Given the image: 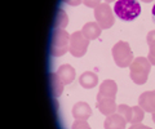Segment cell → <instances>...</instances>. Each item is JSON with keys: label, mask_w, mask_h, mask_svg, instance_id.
Listing matches in <instances>:
<instances>
[{"label": "cell", "mask_w": 155, "mask_h": 129, "mask_svg": "<svg viewBox=\"0 0 155 129\" xmlns=\"http://www.w3.org/2000/svg\"><path fill=\"white\" fill-rule=\"evenodd\" d=\"M114 12L120 20L132 21L137 18L141 13V7L137 0H116Z\"/></svg>", "instance_id": "cell-1"}, {"label": "cell", "mask_w": 155, "mask_h": 129, "mask_svg": "<svg viewBox=\"0 0 155 129\" xmlns=\"http://www.w3.org/2000/svg\"><path fill=\"white\" fill-rule=\"evenodd\" d=\"M151 63L145 57H138L130 63V79L136 84H145L147 82Z\"/></svg>", "instance_id": "cell-2"}, {"label": "cell", "mask_w": 155, "mask_h": 129, "mask_svg": "<svg viewBox=\"0 0 155 129\" xmlns=\"http://www.w3.org/2000/svg\"><path fill=\"white\" fill-rule=\"evenodd\" d=\"M113 57L119 67H128L133 62V53L129 48V44H127L125 41H118L114 45Z\"/></svg>", "instance_id": "cell-3"}, {"label": "cell", "mask_w": 155, "mask_h": 129, "mask_svg": "<svg viewBox=\"0 0 155 129\" xmlns=\"http://www.w3.org/2000/svg\"><path fill=\"white\" fill-rule=\"evenodd\" d=\"M94 17L101 28H109L114 25V14L107 3H102L94 8Z\"/></svg>", "instance_id": "cell-4"}, {"label": "cell", "mask_w": 155, "mask_h": 129, "mask_svg": "<svg viewBox=\"0 0 155 129\" xmlns=\"http://www.w3.org/2000/svg\"><path fill=\"white\" fill-rule=\"evenodd\" d=\"M118 112L125 119V120L132 123V124L141 123L143 120V116H145V111L140 106L129 107L127 105H120L118 107Z\"/></svg>", "instance_id": "cell-5"}, {"label": "cell", "mask_w": 155, "mask_h": 129, "mask_svg": "<svg viewBox=\"0 0 155 129\" xmlns=\"http://www.w3.org/2000/svg\"><path fill=\"white\" fill-rule=\"evenodd\" d=\"M87 47H88V39L83 35V32L80 31V32L72 34L70 39V48H69L72 56L81 57L85 53Z\"/></svg>", "instance_id": "cell-6"}, {"label": "cell", "mask_w": 155, "mask_h": 129, "mask_svg": "<svg viewBox=\"0 0 155 129\" xmlns=\"http://www.w3.org/2000/svg\"><path fill=\"white\" fill-rule=\"evenodd\" d=\"M69 36L65 31H56L53 37V53L54 56H62V53L67 49Z\"/></svg>", "instance_id": "cell-7"}, {"label": "cell", "mask_w": 155, "mask_h": 129, "mask_svg": "<svg viewBox=\"0 0 155 129\" xmlns=\"http://www.w3.org/2000/svg\"><path fill=\"white\" fill-rule=\"evenodd\" d=\"M138 106L143 111L147 112H155V90L151 92H143L138 98Z\"/></svg>", "instance_id": "cell-8"}, {"label": "cell", "mask_w": 155, "mask_h": 129, "mask_svg": "<svg viewBox=\"0 0 155 129\" xmlns=\"http://www.w3.org/2000/svg\"><path fill=\"white\" fill-rule=\"evenodd\" d=\"M116 84L114 80H105L100 87V93L97 95V98H114L116 94Z\"/></svg>", "instance_id": "cell-9"}, {"label": "cell", "mask_w": 155, "mask_h": 129, "mask_svg": "<svg viewBox=\"0 0 155 129\" xmlns=\"http://www.w3.org/2000/svg\"><path fill=\"white\" fill-rule=\"evenodd\" d=\"M127 120L120 114H111L105 120V129H124Z\"/></svg>", "instance_id": "cell-10"}, {"label": "cell", "mask_w": 155, "mask_h": 129, "mask_svg": "<svg viewBox=\"0 0 155 129\" xmlns=\"http://www.w3.org/2000/svg\"><path fill=\"white\" fill-rule=\"evenodd\" d=\"M97 107L104 115H111L116 110L114 98H97Z\"/></svg>", "instance_id": "cell-11"}, {"label": "cell", "mask_w": 155, "mask_h": 129, "mask_svg": "<svg viewBox=\"0 0 155 129\" xmlns=\"http://www.w3.org/2000/svg\"><path fill=\"white\" fill-rule=\"evenodd\" d=\"M91 107L85 102H78L72 108V115L76 120H87L91 116Z\"/></svg>", "instance_id": "cell-12"}, {"label": "cell", "mask_w": 155, "mask_h": 129, "mask_svg": "<svg viewBox=\"0 0 155 129\" xmlns=\"http://www.w3.org/2000/svg\"><path fill=\"white\" fill-rule=\"evenodd\" d=\"M83 35L87 37L88 40H92V39H96L98 37L100 34H101V27L98 26V23H94V22H88L87 25L83 27Z\"/></svg>", "instance_id": "cell-13"}, {"label": "cell", "mask_w": 155, "mask_h": 129, "mask_svg": "<svg viewBox=\"0 0 155 129\" xmlns=\"http://www.w3.org/2000/svg\"><path fill=\"white\" fill-rule=\"evenodd\" d=\"M57 76L64 83H71L75 78V71L71 66L65 65V66H62V67H60V70H58V73H57Z\"/></svg>", "instance_id": "cell-14"}, {"label": "cell", "mask_w": 155, "mask_h": 129, "mask_svg": "<svg viewBox=\"0 0 155 129\" xmlns=\"http://www.w3.org/2000/svg\"><path fill=\"white\" fill-rule=\"evenodd\" d=\"M80 84L83 85L84 88H93L97 85V82H98V79H97V75L91 73V71H88V73H84L83 75L80 76L79 79Z\"/></svg>", "instance_id": "cell-15"}, {"label": "cell", "mask_w": 155, "mask_h": 129, "mask_svg": "<svg viewBox=\"0 0 155 129\" xmlns=\"http://www.w3.org/2000/svg\"><path fill=\"white\" fill-rule=\"evenodd\" d=\"M147 60L150 61V63L155 66V41L149 43V57Z\"/></svg>", "instance_id": "cell-16"}, {"label": "cell", "mask_w": 155, "mask_h": 129, "mask_svg": "<svg viewBox=\"0 0 155 129\" xmlns=\"http://www.w3.org/2000/svg\"><path fill=\"white\" fill-rule=\"evenodd\" d=\"M72 129H91L89 125L85 123V120H76L72 125Z\"/></svg>", "instance_id": "cell-17"}, {"label": "cell", "mask_w": 155, "mask_h": 129, "mask_svg": "<svg viewBox=\"0 0 155 129\" xmlns=\"http://www.w3.org/2000/svg\"><path fill=\"white\" fill-rule=\"evenodd\" d=\"M84 4L87 7L96 8L97 5H100V0H84Z\"/></svg>", "instance_id": "cell-18"}, {"label": "cell", "mask_w": 155, "mask_h": 129, "mask_svg": "<svg viewBox=\"0 0 155 129\" xmlns=\"http://www.w3.org/2000/svg\"><path fill=\"white\" fill-rule=\"evenodd\" d=\"M129 129H151V128L143 125V124H141V123H137V124H133L132 127H129Z\"/></svg>", "instance_id": "cell-19"}, {"label": "cell", "mask_w": 155, "mask_h": 129, "mask_svg": "<svg viewBox=\"0 0 155 129\" xmlns=\"http://www.w3.org/2000/svg\"><path fill=\"white\" fill-rule=\"evenodd\" d=\"M146 40H147V44H149V43H154V41H155V30H153V31L149 32Z\"/></svg>", "instance_id": "cell-20"}, {"label": "cell", "mask_w": 155, "mask_h": 129, "mask_svg": "<svg viewBox=\"0 0 155 129\" xmlns=\"http://www.w3.org/2000/svg\"><path fill=\"white\" fill-rule=\"evenodd\" d=\"M67 4H70V5H78V4H80L81 0H66Z\"/></svg>", "instance_id": "cell-21"}, {"label": "cell", "mask_w": 155, "mask_h": 129, "mask_svg": "<svg viewBox=\"0 0 155 129\" xmlns=\"http://www.w3.org/2000/svg\"><path fill=\"white\" fill-rule=\"evenodd\" d=\"M153 17H154V21H155V4H154V7H153Z\"/></svg>", "instance_id": "cell-22"}, {"label": "cell", "mask_w": 155, "mask_h": 129, "mask_svg": "<svg viewBox=\"0 0 155 129\" xmlns=\"http://www.w3.org/2000/svg\"><path fill=\"white\" fill-rule=\"evenodd\" d=\"M141 2H143V3H150V2H153V0H141Z\"/></svg>", "instance_id": "cell-23"}, {"label": "cell", "mask_w": 155, "mask_h": 129, "mask_svg": "<svg viewBox=\"0 0 155 129\" xmlns=\"http://www.w3.org/2000/svg\"><path fill=\"white\" fill-rule=\"evenodd\" d=\"M153 120H154V123H155V112L153 114Z\"/></svg>", "instance_id": "cell-24"}, {"label": "cell", "mask_w": 155, "mask_h": 129, "mask_svg": "<svg viewBox=\"0 0 155 129\" xmlns=\"http://www.w3.org/2000/svg\"><path fill=\"white\" fill-rule=\"evenodd\" d=\"M106 3H111V2H114V0H105Z\"/></svg>", "instance_id": "cell-25"}]
</instances>
